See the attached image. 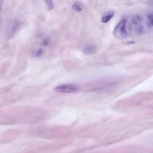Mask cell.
<instances>
[{"label": "cell", "mask_w": 153, "mask_h": 153, "mask_svg": "<svg viewBox=\"0 0 153 153\" xmlns=\"http://www.w3.org/2000/svg\"><path fill=\"white\" fill-rule=\"evenodd\" d=\"M126 20H122L117 26L113 32L115 37L119 39H123L127 36V33L126 29Z\"/></svg>", "instance_id": "6da1fadb"}, {"label": "cell", "mask_w": 153, "mask_h": 153, "mask_svg": "<svg viewBox=\"0 0 153 153\" xmlns=\"http://www.w3.org/2000/svg\"><path fill=\"white\" fill-rule=\"evenodd\" d=\"M78 87L73 84H66L56 87L55 90L58 92L69 93L74 92L77 90Z\"/></svg>", "instance_id": "7a4b0ae2"}, {"label": "cell", "mask_w": 153, "mask_h": 153, "mask_svg": "<svg viewBox=\"0 0 153 153\" xmlns=\"http://www.w3.org/2000/svg\"><path fill=\"white\" fill-rule=\"evenodd\" d=\"M96 51V47L92 44H88L85 46L83 49V52L86 55H93Z\"/></svg>", "instance_id": "3957f363"}, {"label": "cell", "mask_w": 153, "mask_h": 153, "mask_svg": "<svg viewBox=\"0 0 153 153\" xmlns=\"http://www.w3.org/2000/svg\"><path fill=\"white\" fill-rule=\"evenodd\" d=\"M143 18L140 15L134 16L132 20V24L135 26L141 25Z\"/></svg>", "instance_id": "277c9868"}, {"label": "cell", "mask_w": 153, "mask_h": 153, "mask_svg": "<svg viewBox=\"0 0 153 153\" xmlns=\"http://www.w3.org/2000/svg\"><path fill=\"white\" fill-rule=\"evenodd\" d=\"M114 16V13L112 12H110L106 13L102 19V22L106 23L109 22Z\"/></svg>", "instance_id": "5b68a950"}, {"label": "cell", "mask_w": 153, "mask_h": 153, "mask_svg": "<svg viewBox=\"0 0 153 153\" xmlns=\"http://www.w3.org/2000/svg\"><path fill=\"white\" fill-rule=\"evenodd\" d=\"M45 3L46 5L48 11H51L53 7V2L51 1H45Z\"/></svg>", "instance_id": "8992f818"}, {"label": "cell", "mask_w": 153, "mask_h": 153, "mask_svg": "<svg viewBox=\"0 0 153 153\" xmlns=\"http://www.w3.org/2000/svg\"><path fill=\"white\" fill-rule=\"evenodd\" d=\"M148 24L150 26L153 27V16L152 14L148 15Z\"/></svg>", "instance_id": "52a82bcc"}, {"label": "cell", "mask_w": 153, "mask_h": 153, "mask_svg": "<svg viewBox=\"0 0 153 153\" xmlns=\"http://www.w3.org/2000/svg\"><path fill=\"white\" fill-rule=\"evenodd\" d=\"M136 31L139 33H142L143 31V27L142 25L136 26Z\"/></svg>", "instance_id": "ba28073f"}, {"label": "cell", "mask_w": 153, "mask_h": 153, "mask_svg": "<svg viewBox=\"0 0 153 153\" xmlns=\"http://www.w3.org/2000/svg\"><path fill=\"white\" fill-rule=\"evenodd\" d=\"M72 8L74 10L78 12H81L83 10V9L81 7L75 5L73 6Z\"/></svg>", "instance_id": "9c48e42d"}, {"label": "cell", "mask_w": 153, "mask_h": 153, "mask_svg": "<svg viewBox=\"0 0 153 153\" xmlns=\"http://www.w3.org/2000/svg\"><path fill=\"white\" fill-rule=\"evenodd\" d=\"M43 52V49L41 48L38 49L36 52L35 56L36 57H40L42 54Z\"/></svg>", "instance_id": "30bf717a"}, {"label": "cell", "mask_w": 153, "mask_h": 153, "mask_svg": "<svg viewBox=\"0 0 153 153\" xmlns=\"http://www.w3.org/2000/svg\"><path fill=\"white\" fill-rule=\"evenodd\" d=\"M48 41L47 40H45L43 42V44L45 45H47L48 44Z\"/></svg>", "instance_id": "8fae6325"}, {"label": "cell", "mask_w": 153, "mask_h": 153, "mask_svg": "<svg viewBox=\"0 0 153 153\" xmlns=\"http://www.w3.org/2000/svg\"><path fill=\"white\" fill-rule=\"evenodd\" d=\"M152 15H153V14H152Z\"/></svg>", "instance_id": "7c38bea8"}]
</instances>
